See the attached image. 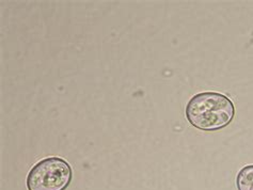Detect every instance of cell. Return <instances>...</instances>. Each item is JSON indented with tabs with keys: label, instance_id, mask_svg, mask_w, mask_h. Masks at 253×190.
<instances>
[{
	"label": "cell",
	"instance_id": "3957f363",
	"mask_svg": "<svg viewBox=\"0 0 253 190\" xmlns=\"http://www.w3.org/2000/svg\"><path fill=\"white\" fill-rule=\"evenodd\" d=\"M238 190H253V165L243 168L236 180Z\"/></svg>",
	"mask_w": 253,
	"mask_h": 190
},
{
	"label": "cell",
	"instance_id": "6da1fadb",
	"mask_svg": "<svg viewBox=\"0 0 253 190\" xmlns=\"http://www.w3.org/2000/svg\"><path fill=\"white\" fill-rule=\"evenodd\" d=\"M234 115L235 108L230 98L217 92L199 93L186 107V116L191 125L208 132L228 126Z\"/></svg>",
	"mask_w": 253,
	"mask_h": 190
},
{
	"label": "cell",
	"instance_id": "7a4b0ae2",
	"mask_svg": "<svg viewBox=\"0 0 253 190\" xmlns=\"http://www.w3.org/2000/svg\"><path fill=\"white\" fill-rule=\"evenodd\" d=\"M72 181V169L65 160L50 157L38 162L27 176L28 190H65Z\"/></svg>",
	"mask_w": 253,
	"mask_h": 190
}]
</instances>
